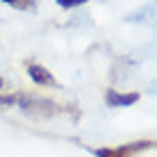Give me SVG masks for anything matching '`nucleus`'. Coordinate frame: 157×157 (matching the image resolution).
Listing matches in <instances>:
<instances>
[{
  "instance_id": "f257e3e1",
  "label": "nucleus",
  "mask_w": 157,
  "mask_h": 157,
  "mask_svg": "<svg viewBox=\"0 0 157 157\" xmlns=\"http://www.w3.org/2000/svg\"><path fill=\"white\" fill-rule=\"evenodd\" d=\"M28 75H30L32 82L39 84V86H59L55 75L48 71L46 66H41V64H28Z\"/></svg>"
},
{
  "instance_id": "f03ea898",
  "label": "nucleus",
  "mask_w": 157,
  "mask_h": 157,
  "mask_svg": "<svg viewBox=\"0 0 157 157\" xmlns=\"http://www.w3.org/2000/svg\"><path fill=\"white\" fill-rule=\"evenodd\" d=\"M139 100V91H128V94H121V91L109 89L105 94V102L107 107H130Z\"/></svg>"
},
{
  "instance_id": "7ed1b4c3",
  "label": "nucleus",
  "mask_w": 157,
  "mask_h": 157,
  "mask_svg": "<svg viewBox=\"0 0 157 157\" xmlns=\"http://www.w3.org/2000/svg\"><path fill=\"white\" fill-rule=\"evenodd\" d=\"M94 155L96 157H130L121 150V146L118 148H98V150H94Z\"/></svg>"
},
{
  "instance_id": "20e7f679",
  "label": "nucleus",
  "mask_w": 157,
  "mask_h": 157,
  "mask_svg": "<svg viewBox=\"0 0 157 157\" xmlns=\"http://www.w3.org/2000/svg\"><path fill=\"white\" fill-rule=\"evenodd\" d=\"M86 2L89 0H57V5L64 9H73V7H80V5H86Z\"/></svg>"
},
{
  "instance_id": "39448f33",
  "label": "nucleus",
  "mask_w": 157,
  "mask_h": 157,
  "mask_svg": "<svg viewBox=\"0 0 157 157\" xmlns=\"http://www.w3.org/2000/svg\"><path fill=\"white\" fill-rule=\"evenodd\" d=\"M18 102V94H7V96H0V105H5V107H12Z\"/></svg>"
},
{
  "instance_id": "423d86ee",
  "label": "nucleus",
  "mask_w": 157,
  "mask_h": 157,
  "mask_svg": "<svg viewBox=\"0 0 157 157\" xmlns=\"http://www.w3.org/2000/svg\"><path fill=\"white\" fill-rule=\"evenodd\" d=\"M2 2H9V5H14V2H16V0H2Z\"/></svg>"
},
{
  "instance_id": "0eeeda50",
  "label": "nucleus",
  "mask_w": 157,
  "mask_h": 157,
  "mask_svg": "<svg viewBox=\"0 0 157 157\" xmlns=\"http://www.w3.org/2000/svg\"><path fill=\"white\" fill-rule=\"evenodd\" d=\"M2 86H5V82H2V78H0V89H2Z\"/></svg>"
}]
</instances>
